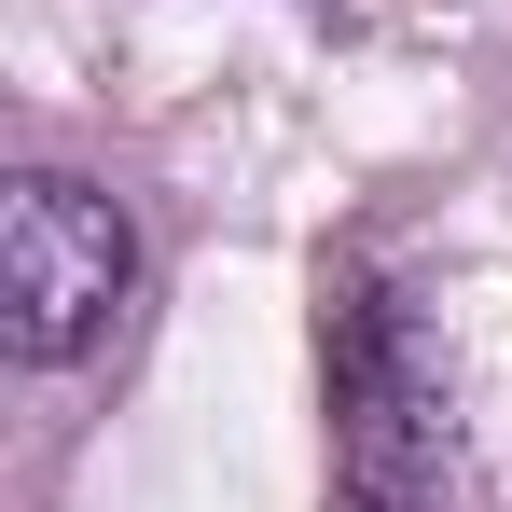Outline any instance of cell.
<instances>
[{"mask_svg":"<svg viewBox=\"0 0 512 512\" xmlns=\"http://www.w3.org/2000/svg\"><path fill=\"white\" fill-rule=\"evenodd\" d=\"M333 512H443L457 485V402H443V346L429 319L388 291V277H360L333 305Z\"/></svg>","mask_w":512,"mask_h":512,"instance_id":"1","label":"cell"},{"mask_svg":"<svg viewBox=\"0 0 512 512\" xmlns=\"http://www.w3.org/2000/svg\"><path fill=\"white\" fill-rule=\"evenodd\" d=\"M125 305H139V222L97 180L28 167L14 208H0V346L28 374H56V360L125 333Z\"/></svg>","mask_w":512,"mask_h":512,"instance_id":"2","label":"cell"}]
</instances>
